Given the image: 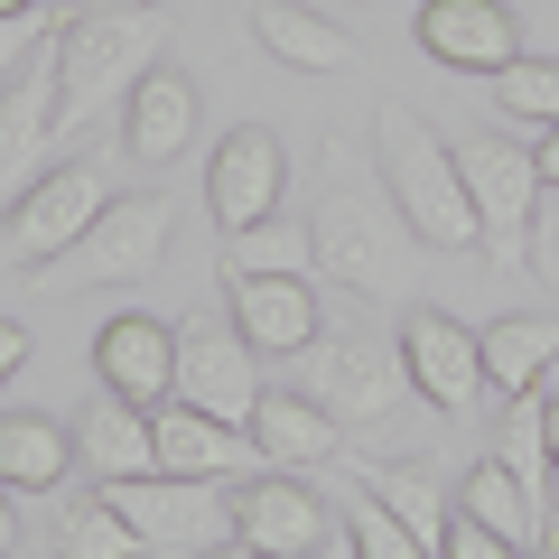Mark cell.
Listing matches in <instances>:
<instances>
[{
    "instance_id": "12",
    "label": "cell",
    "mask_w": 559,
    "mask_h": 559,
    "mask_svg": "<svg viewBox=\"0 0 559 559\" xmlns=\"http://www.w3.org/2000/svg\"><path fill=\"white\" fill-rule=\"evenodd\" d=\"M234 532L252 540L261 559H318L326 540H336V522H326V503L308 495L299 476H280V466H271V476H252V485H242Z\"/></svg>"
},
{
    "instance_id": "15",
    "label": "cell",
    "mask_w": 559,
    "mask_h": 559,
    "mask_svg": "<svg viewBox=\"0 0 559 559\" xmlns=\"http://www.w3.org/2000/svg\"><path fill=\"white\" fill-rule=\"evenodd\" d=\"M419 47L457 75H495V66L522 57V28H513V0H429L419 10Z\"/></svg>"
},
{
    "instance_id": "19",
    "label": "cell",
    "mask_w": 559,
    "mask_h": 559,
    "mask_svg": "<svg viewBox=\"0 0 559 559\" xmlns=\"http://www.w3.org/2000/svg\"><path fill=\"white\" fill-rule=\"evenodd\" d=\"M75 466H94V485H121V476H150L159 466V439H150V411L140 401H94L75 419Z\"/></svg>"
},
{
    "instance_id": "17",
    "label": "cell",
    "mask_w": 559,
    "mask_h": 559,
    "mask_svg": "<svg viewBox=\"0 0 559 559\" xmlns=\"http://www.w3.org/2000/svg\"><path fill=\"white\" fill-rule=\"evenodd\" d=\"M234 326L252 336V355H308L318 345V289L308 271H261V280H224Z\"/></svg>"
},
{
    "instance_id": "40",
    "label": "cell",
    "mask_w": 559,
    "mask_h": 559,
    "mask_svg": "<svg viewBox=\"0 0 559 559\" xmlns=\"http://www.w3.org/2000/svg\"><path fill=\"white\" fill-rule=\"evenodd\" d=\"M540 559H559V532H540Z\"/></svg>"
},
{
    "instance_id": "10",
    "label": "cell",
    "mask_w": 559,
    "mask_h": 559,
    "mask_svg": "<svg viewBox=\"0 0 559 559\" xmlns=\"http://www.w3.org/2000/svg\"><path fill=\"white\" fill-rule=\"evenodd\" d=\"M178 401L187 411H215L234 429H252V401H261V373H252V336L234 318H205L178 336Z\"/></svg>"
},
{
    "instance_id": "41",
    "label": "cell",
    "mask_w": 559,
    "mask_h": 559,
    "mask_svg": "<svg viewBox=\"0 0 559 559\" xmlns=\"http://www.w3.org/2000/svg\"><path fill=\"white\" fill-rule=\"evenodd\" d=\"M318 559H336V540H326V550H318Z\"/></svg>"
},
{
    "instance_id": "38",
    "label": "cell",
    "mask_w": 559,
    "mask_h": 559,
    "mask_svg": "<svg viewBox=\"0 0 559 559\" xmlns=\"http://www.w3.org/2000/svg\"><path fill=\"white\" fill-rule=\"evenodd\" d=\"M540 178L559 187V131H540Z\"/></svg>"
},
{
    "instance_id": "21",
    "label": "cell",
    "mask_w": 559,
    "mask_h": 559,
    "mask_svg": "<svg viewBox=\"0 0 559 559\" xmlns=\"http://www.w3.org/2000/svg\"><path fill=\"white\" fill-rule=\"evenodd\" d=\"M75 466V429H57L47 411H0V485L10 495H57Z\"/></svg>"
},
{
    "instance_id": "16",
    "label": "cell",
    "mask_w": 559,
    "mask_h": 559,
    "mask_svg": "<svg viewBox=\"0 0 559 559\" xmlns=\"http://www.w3.org/2000/svg\"><path fill=\"white\" fill-rule=\"evenodd\" d=\"M47 140H57V38L0 84V197H20V178L47 159Z\"/></svg>"
},
{
    "instance_id": "27",
    "label": "cell",
    "mask_w": 559,
    "mask_h": 559,
    "mask_svg": "<svg viewBox=\"0 0 559 559\" xmlns=\"http://www.w3.org/2000/svg\"><path fill=\"white\" fill-rule=\"evenodd\" d=\"M345 559H429V540H419L411 522H401L392 503L364 485V495L345 503Z\"/></svg>"
},
{
    "instance_id": "35",
    "label": "cell",
    "mask_w": 559,
    "mask_h": 559,
    "mask_svg": "<svg viewBox=\"0 0 559 559\" xmlns=\"http://www.w3.org/2000/svg\"><path fill=\"white\" fill-rule=\"evenodd\" d=\"M540 448H550V476H559V401H540Z\"/></svg>"
},
{
    "instance_id": "14",
    "label": "cell",
    "mask_w": 559,
    "mask_h": 559,
    "mask_svg": "<svg viewBox=\"0 0 559 559\" xmlns=\"http://www.w3.org/2000/svg\"><path fill=\"white\" fill-rule=\"evenodd\" d=\"M150 439H159L168 476H205V485L242 476V466H271L252 429H234V419H215V411H187V401H159V411H150Z\"/></svg>"
},
{
    "instance_id": "28",
    "label": "cell",
    "mask_w": 559,
    "mask_h": 559,
    "mask_svg": "<svg viewBox=\"0 0 559 559\" xmlns=\"http://www.w3.org/2000/svg\"><path fill=\"white\" fill-rule=\"evenodd\" d=\"M495 103L513 121H532V131H559V66L550 57H513V66H495Z\"/></svg>"
},
{
    "instance_id": "29",
    "label": "cell",
    "mask_w": 559,
    "mask_h": 559,
    "mask_svg": "<svg viewBox=\"0 0 559 559\" xmlns=\"http://www.w3.org/2000/svg\"><path fill=\"white\" fill-rule=\"evenodd\" d=\"M364 485H373V495L392 503V513L411 522V532L429 540V550H439V532H448V503H439V485H429V476H411V466H364Z\"/></svg>"
},
{
    "instance_id": "36",
    "label": "cell",
    "mask_w": 559,
    "mask_h": 559,
    "mask_svg": "<svg viewBox=\"0 0 559 559\" xmlns=\"http://www.w3.org/2000/svg\"><path fill=\"white\" fill-rule=\"evenodd\" d=\"M20 550V513H10V485H0V559Z\"/></svg>"
},
{
    "instance_id": "4",
    "label": "cell",
    "mask_w": 559,
    "mask_h": 559,
    "mask_svg": "<svg viewBox=\"0 0 559 559\" xmlns=\"http://www.w3.org/2000/svg\"><path fill=\"white\" fill-rule=\"evenodd\" d=\"M168 261V197L131 187V197H103V215L47 261L57 289H112V280H150Z\"/></svg>"
},
{
    "instance_id": "1",
    "label": "cell",
    "mask_w": 559,
    "mask_h": 559,
    "mask_svg": "<svg viewBox=\"0 0 559 559\" xmlns=\"http://www.w3.org/2000/svg\"><path fill=\"white\" fill-rule=\"evenodd\" d=\"M373 159H382V187H392V205H401V224H411L419 252H466V242H485L476 197H466V178H457V150H448L419 112L382 103Z\"/></svg>"
},
{
    "instance_id": "20",
    "label": "cell",
    "mask_w": 559,
    "mask_h": 559,
    "mask_svg": "<svg viewBox=\"0 0 559 559\" xmlns=\"http://www.w3.org/2000/svg\"><path fill=\"white\" fill-rule=\"evenodd\" d=\"M252 38L271 47L280 66H299V75H336V66H355V38H345L336 20H318L308 0H252Z\"/></svg>"
},
{
    "instance_id": "11",
    "label": "cell",
    "mask_w": 559,
    "mask_h": 559,
    "mask_svg": "<svg viewBox=\"0 0 559 559\" xmlns=\"http://www.w3.org/2000/svg\"><path fill=\"white\" fill-rule=\"evenodd\" d=\"M401 364H411V392L429 411H476L485 401V355L448 308H411L401 318Z\"/></svg>"
},
{
    "instance_id": "42",
    "label": "cell",
    "mask_w": 559,
    "mask_h": 559,
    "mask_svg": "<svg viewBox=\"0 0 559 559\" xmlns=\"http://www.w3.org/2000/svg\"><path fill=\"white\" fill-rule=\"evenodd\" d=\"M140 10H150V0H140Z\"/></svg>"
},
{
    "instance_id": "9",
    "label": "cell",
    "mask_w": 559,
    "mask_h": 559,
    "mask_svg": "<svg viewBox=\"0 0 559 559\" xmlns=\"http://www.w3.org/2000/svg\"><path fill=\"white\" fill-rule=\"evenodd\" d=\"M280 187H289V150H280V131L234 121V131L215 140V168H205V205H215V224H224V234L271 224L280 215Z\"/></svg>"
},
{
    "instance_id": "6",
    "label": "cell",
    "mask_w": 559,
    "mask_h": 559,
    "mask_svg": "<svg viewBox=\"0 0 559 559\" xmlns=\"http://www.w3.org/2000/svg\"><path fill=\"white\" fill-rule=\"evenodd\" d=\"M299 364H308L299 392L318 401L336 429H382V419H392V401L411 392V364H401L392 345H364V336H318Z\"/></svg>"
},
{
    "instance_id": "31",
    "label": "cell",
    "mask_w": 559,
    "mask_h": 559,
    "mask_svg": "<svg viewBox=\"0 0 559 559\" xmlns=\"http://www.w3.org/2000/svg\"><path fill=\"white\" fill-rule=\"evenodd\" d=\"M522 271H540L559 289V187L540 178V205H532V234H522Z\"/></svg>"
},
{
    "instance_id": "5",
    "label": "cell",
    "mask_w": 559,
    "mask_h": 559,
    "mask_svg": "<svg viewBox=\"0 0 559 559\" xmlns=\"http://www.w3.org/2000/svg\"><path fill=\"white\" fill-rule=\"evenodd\" d=\"M103 495L131 513V532L159 559H197V550H215V540H234V503H224V485H205V476L150 466V476H121V485H103Z\"/></svg>"
},
{
    "instance_id": "25",
    "label": "cell",
    "mask_w": 559,
    "mask_h": 559,
    "mask_svg": "<svg viewBox=\"0 0 559 559\" xmlns=\"http://www.w3.org/2000/svg\"><path fill=\"white\" fill-rule=\"evenodd\" d=\"M57 559H150V540L131 532V513L112 495H75L57 513Z\"/></svg>"
},
{
    "instance_id": "22",
    "label": "cell",
    "mask_w": 559,
    "mask_h": 559,
    "mask_svg": "<svg viewBox=\"0 0 559 559\" xmlns=\"http://www.w3.org/2000/svg\"><path fill=\"white\" fill-rule=\"evenodd\" d=\"M252 439H261V457H271V466H326L345 429L308 392H261L252 401Z\"/></svg>"
},
{
    "instance_id": "34",
    "label": "cell",
    "mask_w": 559,
    "mask_h": 559,
    "mask_svg": "<svg viewBox=\"0 0 559 559\" xmlns=\"http://www.w3.org/2000/svg\"><path fill=\"white\" fill-rule=\"evenodd\" d=\"M20 364H28V326H20V318H0V382L20 373Z\"/></svg>"
},
{
    "instance_id": "13",
    "label": "cell",
    "mask_w": 559,
    "mask_h": 559,
    "mask_svg": "<svg viewBox=\"0 0 559 559\" xmlns=\"http://www.w3.org/2000/svg\"><path fill=\"white\" fill-rule=\"evenodd\" d=\"M94 373H103V392L140 401V411L178 401V336H168V318H150V308L112 318V326L94 336Z\"/></svg>"
},
{
    "instance_id": "33",
    "label": "cell",
    "mask_w": 559,
    "mask_h": 559,
    "mask_svg": "<svg viewBox=\"0 0 559 559\" xmlns=\"http://www.w3.org/2000/svg\"><path fill=\"white\" fill-rule=\"evenodd\" d=\"M47 38H57V28H47V10H20V20H0V84L20 75V66L38 57Z\"/></svg>"
},
{
    "instance_id": "3",
    "label": "cell",
    "mask_w": 559,
    "mask_h": 559,
    "mask_svg": "<svg viewBox=\"0 0 559 559\" xmlns=\"http://www.w3.org/2000/svg\"><path fill=\"white\" fill-rule=\"evenodd\" d=\"M336 168H345V159H336ZM308 242H318V271H326V280H345L355 299H382L392 271H401L411 224H401V205H392V187H382V178L345 168V178L318 197V215H308Z\"/></svg>"
},
{
    "instance_id": "37",
    "label": "cell",
    "mask_w": 559,
    "mask_h": 559,
    "mask_svg": "<svg viewBox=\"0 0 559 559\" xmlns=\"http://www.w3.org/2000/svg\"><path fill=\"white\" fill-rule=\"evenodd\" d=\"M197 559H261V550H252V540L234 532V540H215V550H197Z\"/></svg>"
},
{
    "instance_id": "32",
    "label": "cell",
    "mask_w": 559,
    "mask_h": 559,
    "mask_svg": "<svg viewBox=\"0 0 559 559\" xmlns=\"http://www.w3.org/2000/svg\"><path fill=\"white\" fill-rule=\"evenodd\" d=\"M439 559H522L513 540L503 532H485L476 513H457V503H448V532H439Z\"/></svg>"
},
{
    "instance_id": "30",
    "label": "cell",
    "mask_w": 559,
    "mask_h": 559,
    "mask_svg": "<svg viewBox=\"0 0 559 559\" xmlns=\"http://www.w3.org/2000/svg\"><path fill=\"white\" fill-rule=\"evenodd\" d=\"M503 466L540 495V476H550V448H540V392H513V419H503Z\"/></svg>"
},
{
    "instance_id": "7",
    "label": "cell",
    "mask_w": 559,
    "mask_h": 559,
    "mask_svg": "<svg viewBox=\"0 0 559 559\" xmlns=\"http://www.w3.org/2000/svg\"><path fill=\"white\" fill-rule=\"evenodd\" d=\"M94 215H103V178H94V159L47 168V178L20 187V205L0 215V271H20V261H28V271H47V261H57Z\"/></svg>"
},
{
    "instance_id": "39",
    "label": "cell",
    "mask_w": 559,
    "mask_h": 559,
    "mask_svg": "<svg viewBox=\"0 0 559 559\" xmlns=\"http://www.w3.org/2000/svg\"><path fill=\"white\" fill-rule=\"evenodd\" d=\"M20 10H38V0H0V20H20Z\"/></svg>"
},
{
    "instance_id": "18",
    "label": "cell",
    "mask_w": 559,
    "mask_h": 559,
    "mask_svg": "<svg viewBox=\"0 0 559 559\" xmlns=\"http://www.w3.org/2000/svg\"><path fill=\"white\" fill-rule=\"evenodd\" d=\"M187 131H197V75L159 57L150 75L131 84V103H121V140H131L140 168H168L187 150Z\"/></svg>"
},
{
    "instance_id": "26",
    "label": "cell",
    "mask_w": 559,
    "mask_h": 559,
    "mask_svg": "<svg viewBox=\"0 0 559 559\" xmlns=\"http://www.w3.org/2000/svg\"><path fill=\"white\" fill-rule=\"evenodd\" d=\"M261 271H318V242H308V224H242V234H224V280H261Z\"/></svg>"
},
{
    "instance_id": "2",
    "label": "cell",
    "mask_w": 559,
    "mask_h": 559,
    "mask_svg": "<svg viewBox=\"0 0 559 559\" xmlns=\"http://www.w3.org/2000/svg\"><path fill=\"white\" fill-rule=\"evenodd\" d=\"M150 66H159V20H140V0L75 10L57 28V131H84L103 103H131Z\"/></svg>"
},
{
    "instance_id": "8",
    "label": "cell",
    "mask_w": 559,
    "mask_h": 559,
    "mask_svg": "<svg viewBox=\"0 0 559 559\" xmlns=\"http://www.w3.org/2000/svg\"><path fill=\"white\" fill-rule=\"evenodd\" d=\"M457 178H466V197H476L485 252L522 261V234H532V205H540V159H532V150H513V140H466V150H457Z\"/></svg>"
},
{
    "instance_id": "23",
    "label": "cell",
    "mask_w": 559,
    "mask_h": 559,
    "mask_svg": "<svg viewBox=\"0 0 559 559\" xmlns=\"http://www.w3.org/2000/svg\"><path fill=\"white\" fill-rule=\"evenodd\" d=\"M476 355H485V392L513 401V392H532V382L550 373V355H559V318H540V308H532V318H495V326L476 336Z\"/></svg>"
},
{
    "instance_id": "24",
    "label": "cell",
    "mask_w": 559,
    "mask_h": 559,
    "mask_svg": "<svg viewBox=\"0 0 559 559\" xmlns=\"http://www.w3.org/2000/svg\"><path fill=\"white\" fill-rule=\"evenodd\" d=\"M457 513H476L485 532H503L513 550H540V495H532V485H522L503 457L466 466V495H457Z\"/></svg>"
}]
</instances>
